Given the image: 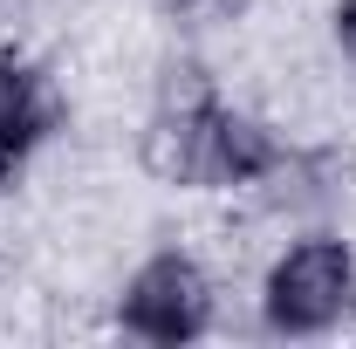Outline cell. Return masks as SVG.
I'll list each match as a JSON object with an SVG mask.
<instances>
[{
  "label": "cell",
  "mask_w": 356,
  "mask_h": 349,
  "mask_svg": "<svg viewBox=\"0 0 356 349\" xmlns=\"http://www.w3.org/2000/svg\"><path fill=\"white\" fill-rule=\"evenodd\" d=\"M48 124H55V96H48V83L14 55V48H0V131H14L28 151L48 137Z\"/></svg>",
  "instance_id": "4"
},
{
  "label": "cell",
  "mask_w": 356,
  "mask_h": 349,
  "mask_svg": "<svg viewBox=\"0 0 356 349\" xmlns=\"http://www.w3.org/2000/svg\"><path fill=\"white\" fill-rule=\"evenodd\" d=\"M144 151H151V172L172 178V185H247V178L281 165V144L267 137V124L226 110L213 96L158 117Z\"/></svg>",
  "instance_id": "1"
},
{
  "label": "cell",
  "mask_w": 356,
  "mask_h": 349,
  "mask_svg": "<svg viewBox=\"0 0 356 349\" xmlns=\"http://www.w3.org/2000/svg\"><path fill=\"white\" fill-rule=\"evenodd\" d=\"M267 329L274 336H322V329H336L343 315L356 308V261L343 240H329V233H309V240H295L281 261L267 267Z\"/></svg>",
  "instance_id": "2"
},
{
  "label": "cell",
  "mask_w": 356,
  "mask_h": 349,
  "mask_svg": "<svg viewBox=\"0 0 356 349\" xmlns=\"http://www.w3.org/2000/svg\"><path fill=\"white\" fill-rule=\"evenodd\" d=\"M21 158H28V144H21L14 131H0V192H7V185L21 178Z\"/></svg>",
  "instance_id": "5"
},
{
  "label": "cell",
  "mask_w": 356,
  "mask_h": 349,
  "mask_svg": "<svg viewBox=\"0 0 356 349\" xmlns=\"http://www.w3.org/2000/svg\"><path fill=\"white\" fill-rule=\"evenodd\" d=\"M336 42H343V55L356 69V0H336Z\"/></svg>",
  "instance_id": "6"
},
{
  "label": "cell",
  "mask_w": 356,
  "mask_h": 349,
  "mask_svg": "<svg viewBox=\"0 0 356 349\" xmlns=\"http://www.w3.org/2000/svg\"><path fill=\"white\" fill-rule=\"evenodd\" d=\"M117 322H124L131 336H144V343H192V336H206V322H213V288H206L199 261H185V254H151V261L124 281Z\"/></svg>",
  "instance_id": "3"
}]
</instances>
